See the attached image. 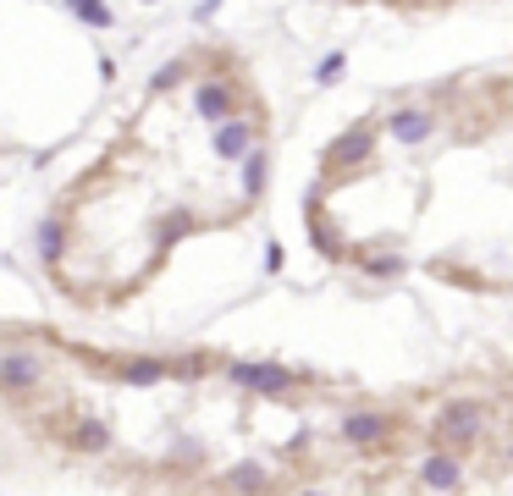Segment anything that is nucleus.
<instances>
[{"label": "nucleus", "mask_w": 513, "mask_h": 496, "mask_svg": "<svg viewBox=\"0 0 513 496\" xmlns=\"http://www.w3.org/2000/svg\"><path fill=\"white\" fill-rule=\"evenodd\" d=\"M227 375H232V386L260 391V397H282L287 386L299 381L293 370H282V364H271V358H232V364H227Z\"/></svg>", "instance_id": "obj_1"}, {"label": "nucleus", "mask_w": 513, "mask_h": 496, "mask_svg": "<svg viewBox=\"0 0 513 496\" xmlns=\"http://www.w3.org/2000/svg\"><path fill=\"white\" fill-rule=\"evenodd\" d=\"M45 381V358L39 353H28V348H12V353H0V391H12V397H28Z\"/></svg>", "instance_id": "obj_2"}, {"label": "nucleus", "mask_w": 513, "mask_h": 496, "mask_svg": "<svg viewBox=\"0 0 513 496\" xmlns=\"http://www.w3.org/2000/svg\"><path fill=\"white\" fill-rule=\"evenodd\" d=\"M480 425H486V408H480V403H447L436 414V436L447 447H469L480 436Z\"/></svg>", "instance_id": "obj_3"}, {"label": "nucleus", "mask_w": 513, "mask_h": 496, "mask_svg": "<svg viewBox=\"0 0 513 496\" xmlns=\"http://www.w3.org/2000/svg\"><path fill=\"white\" fill-rule=\"evenodd\" d=\"M61 447L78 452V458H100V452L111 447V425H105V414H78L72 430L61 436Z\"/></svg>", "instance_id": "obj_4"}, {"label": "nucleus", "mask_w": 513, "mask_h": 496, "mask_svg": "<svg viewBox=\"0 0 513 496\" xmlns=\"http://www.w3.org/2000/svg\"><path fill=\"white\" fill-rule=\"evenodd\" d=\"M254 144H260V122H248V116H227V122H215V155L221 160H243Z\"/></svg>", "instance_id": "obj_5"}, {"label": "nucleus", "mask_w": 513, "mask_h": 496, "mask_svg": "<svg viewBox=\"0 0 513 496\" xmlns=\"http://www.w3.org/2000/svg\"><path fill=\"white\" fill-rule=\"evenodd\" d=\"M194 111L215 127V122H227V116H238L243 105H238V88L232 83H221V78H210V83H199L194 88Z\"/></svg>", "instance_id": "obj_6"}, {"label": "nucleus", "mask_w": 513, "mask_h": 496, "mask_svg": "<svg viewBox=\"0 0 513 496\" xmlns=\"http://www.w3.org/2000/svg\"><path fill=\"white\" fill-rule=\"evenodd\" d=\"M370 149H375V132H370V127H348L342 139H332L326 165H332V172H348V165H365Z\"/></svg>", "instance_id": "obj_7"}, {"label": "nucleus", "mask_w": 513, "mask_h": 496, "mask_svg": "<svg viewBox=\"0 0 513 496\" xmlns=\"http://www.w3.org/2000/svg\"><path fill=\"white\" fill-rule=\"evenodd\" d=\"M105 375H116L122 386H160V381L172 375V364L166 358H111Z\"/></svg>", "instance_id": "obj_8"}, {"label": "nucleus", "mask_w": 513, "mask_h": 496, "mask_svg": "<svg viewBox=\"0 0 513 496\" xmlns=\"http://www.w3.org/2000/svg\"><path fill=\"white\" fill-rule=\"evenodd\" d=\"M238 182H243V198H248V205L265 193V182H271V155H265L260 144H254V149L238 160Z\"/></svg>", "instance_id": "obj_9"}, {"label": "nucleus", "mask_w": 513, "mask_h": 496, "mask_svg": "<svg viewBox=\"0 0 513 496\" xmlns=\"http://www.w3.org/2000/svg\"><path fill=\"white\" fill-rule=\"evenodd\" d=\"M392 430V419L387 414H342V436L354 441V447H375L381 436Z\"/></svg>", "instance_id": "obj_10"}, {"label": "nucleus", "mask_w": 513, "mask_h": 496, "mask_svg": "<svg viewBox=\"0 0 513 496\" xmlns=\"http://www.w3.org/2000/svg\"><path fill=\"white\" fill-rule=\"evenodd\" d=\"M431 127H436V122H431V111H398V116L387 122V132H392L398 144H425V139H431Z\"/></svg>", "instance_id": "obj_11"}, {"label": "nucleus", "mask_w": 513, "mask_h": 496, "mask_svg": "<svg viewBox=\"0 0 513 496\" xmlns=\"http://www.w3.org/2000/svg\"><path fill=\"white\" fill-rule=\"evenodd\" d=\"M188 72H194V55H172L166 66H160V72H149V83H144V94L149 99H160V94H172Z\"/></svg>", "instance_id": "obj_12"}, {"label": "nucleus", "mask_w": 513, "mask_h": 496, "mask_svg": "<svg viewBox=\"0 0 513 496\" xmlns=\"http://www.w3.org/2000/svg\"><path fill=\"white\" fill-rule=\"evenodd\" d=\"M420 480H425V485H436V491H453V485H458V463H453V458H442V452H431V458H425V469H420Z\"/></svg>", "instance_id": "obj_13"}, {"label": "nucleus", "mask_w": 513, "mask_h": 496, "mask_svg": "<svg viewBox=\"0 0 513 496\" xmlns=\"http://www.w3.org/2000/svg\"><path fill=\"white\" fill-rule=\"evenodd\" d=\"M221 485H227V491H265V485H271V475L260 469V463H238V469L221 475Z\"/></svg>", "instance_id": "obj_14"}, {"label": "nucleus", "mask_w": 513, "mask_h": 496, "mask_svg": "<svg viewBox=\"0 0 513 496\" xmlns=\"http://www.w3.org/2000/svg\"><path fill=\"white\" fill-rule=\"evenodd\" d=\"M61 248H67V226H61V221H45V226H39V259L55 265Z\"/></svg>", "instance_id": "obj_15"}, {"label": "nucleus", "mask_w": 513, "mask_h": 496, "mask_svg": "<svg viewBox=\"0 0 513 496\" xmlns=\"http://www.w3.org/2000/svg\"><path fill=\"white\" fill-rule=\"evenodd\" d=\"M67 12H72V17H83L88 28H111V22H116L105 0H67Z\"/></svg>", "instance_id": "obj_16"}, {"label": "nucleus", "mask_w": 513, "mask_h": 496, "mask_svg": "<svg viewBox=\"0 0 513 496\" xmlns=\"http://www.w3.org/2000/svg\"><path fill=\"white\" fill-rule=\"evenodd\" d=\"M342 66H348V55H342V50H332L326 61L315 66V83H337V78H342Z\"/></svg>", "instance_id": "obj_17"}, {"label": "nucleus", "mask_w": 513, "mask_h": 496, "mask_svg": "<svg viewBox=\"0 0 513 496\" xmlns=\"http://www.w3.org/2000/svg\"><path fill=\"white\" fill-rule=\"evenodd\" d=\"M403 259H370V276H398Z\"/></svg>", "instance_id": "obj_18"}, {"label": "nucleus", "mask_w": 513, "mask_h": 496, "mask_svg": "<svg viewBox=\"0 0 513 496\" xmlns=\"http://www.w3.org/2000/svg\"><path fill=\"white\" fill-rule=\"evenodd\" d=\"M215 12H221V0H199V6H194V17H199V22H210Z\"/></svg>", "instance_id": "obj_19"}, {"label": "nucleus", "mask_w": 513, "mask_h": 496, "mask_svg": "<svg viewBox=\"0 0 513 496\" xmlns=\"http://www.w3.org/2000/svg\"><path fill=\"white\" fill-rule=\"evenodd\" d=\"M144 6H155V0H144Z\"/></svg>", "instance_id": "obj_20"}]
</instances>
